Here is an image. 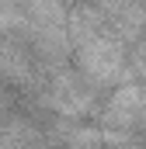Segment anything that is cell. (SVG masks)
I'll use <instances>...</instances> for the list:
<instances>
[{"label":"cell","instance_id":"1","mask_svg":"<svg viewBox=\"0 0 146 149\" xmlns=\"http://www.w3.org/2000/svg\"><path fill=\"white\" fill-rule=\"evenodd\" d=\"M66 31H70V45L77 49L80 70L91 76L94 83H115L125 76V52L122 42L105 31L101 24V10L80 7L66 17Z\"/></svg>","mask_w":146,"mask_h":149},{"label":"cell","instance_id":"2","mask_svg":"<svg viewBox=\"0 0 146 149\" xmlns=\"http://www.w3.org/2000/svg\"><path fill=\"white\" fill-rule=\"evenodd\" d=\"M45 101H49L59 114H84L87 108H91L94 94H91L87 87H80V83L73 80V73H59L56 80H52Z\"/></svg>","mask_w":146,"mask_h":149},{"label":"cell","instance_id":"3","mask_svg":"<svg viewBox=\"0 0 146 149\" xmlns=\"http://www.w3.org/2000/svg\"><path fill=\"white\" fill-rule=\"evenodd\" d=\"M105 3V14H108L111 28L118 31L122 38H136L146 28V10L132 0H101Z\"/></svg>","mask_w":146,"mask_h":149},{"label":"cell","instance_id":"4","mask_svg":"<svg viewBox=\"0 0 146 149\" xmlns=\"http://www.w3.org/2000/svg\"><path fill=\"white\" fill-rule=\"evenodd\" d=\"M139 111H143V90L139 87H122L111 97L108 111H105V121H108L111 128H122V125L139 121Z\"/></svg>","mask_w":146,"mask_h":149},{"label":"cell","instance_id":"5","mask_svg":"<svg viewBox=\"0 0 146 149\" xmlns=\"http://www.w3.org/2000/svg\"><path fill=\"white\" fill-rule=\"evenodd\" d=\"M136 63H139V73L146 76V49H143V52H139V56H136Z\"/></svg>","mask_w":146,"mask_h":149},{"label":"cell","instance_id":"6","mask_svg":"<svg viewBox=\"0 0 146 149\" xmlns=\"http://www.w3.org/2000/svg\"><path fill=\"white\" fill-rule=\"evenodd\" d=\"M0 149H7V146H4V142H0Z\"/></svg>","mask_w":146,"mask_h":149}]
</instances>
